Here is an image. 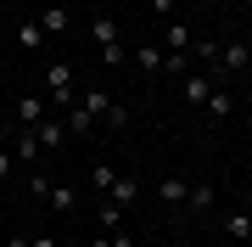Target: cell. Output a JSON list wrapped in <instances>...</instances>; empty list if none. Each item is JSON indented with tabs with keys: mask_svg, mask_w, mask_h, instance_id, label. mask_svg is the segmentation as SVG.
Masks as SVG:
<instances>
[{
	"mask_svg": "<svg viewBox=\"0 0 252 247\" xmlns=\"http://www.w3.org/2000/svg\"><path fill=\"white\" fill-rule=\"evenodd\" d=\"M11 169H17V157H11V152H0V180H11Z\"/></svg>",
	"mask_w": 252,
	"mask_h": 247,
	"instance_id": "44dd1931",
	"label": "cell"
},
{
	"mask_svg": "<svg viewBox=\"0 0 252 247\" xmlns=\"http://www.w3.org/2000/svg\"><path fill=\"white\" fill-rule=\"evenodd\" d=\"M73 17H67V6H45V17H39V28H45V34H62Z\"/></svg>",
	"mask_w": 252,
	"mask_h": 247,
	"instance_id": "2e32d148",
	"label": "cell"
},
{
	"mask_svg": "<svg viewBox=\"0 0 252 247\" xmlns=\"http://www.w3.org/2000/svg\"><path fill=\"white\" fill-rule=\"evenodd\" d=\"M90 39H95L101 51H107V45H118V23L107 17V11H101V17H90Z\"/></svg>",
	"mask_w": 252,
	"mask_h": 247,
	"instance_id": "ba28073f",
	"label": "cell"
},
{
	"mask_svg": "<svg viewBox=\"0 0 252 247\" xmlns=\"http://www.w3.org/2000/svg\"><path fill=\"white\" fill-rule=\"evenodd\" d=\"M185 208H190V213H207V208H213V185H207V180H190Z\"/></svg>",
	"mask_w": 252,
	"mask_h": 247,
	"instance_id": "7c38bea8",
	"label": "cell"
},
{
	"mask_svg": "<svg viewBox=\"0 0 252 247\" xmlns=\"http://www.w3.org/2000/svg\"><path fill=\"white\" fill-rule=\"evenodd\" d=\"M247 11H252V0H247Z\"/></svg>",
	"mask_w": 252,
	"mask_h": 247,
	"instance_id": "f546056e",
	"label": "cell"
},
{
	"mask_svg": "<svg viewBox=\"0 0 252 247\" xmlns=\"http://www.w3.org/2000/svg\"><path fill=\"white\" fill-rule=\"evenodd\" d=\"M90 180L101 185V191H112V180H118V169H107V163H95V169H90Z\"/></svg>",
	"mask_w": 252,
	"mask_h": 247,
	"instance_id": "ffe728a7",
	"label": "cell"
},
{
	"mask_svg": "<svg viewBox=\"0 0 252 247\" xmlns=\"http://www.w3.org/2000/svg\"><path fill=\"white\" fill-rule=\"evenodd\" d=\"M11 39H17L23 51H39V45H45V28H39V17H28V23H17V34H11Z\"/></svg>",
	"mask_w": 252,
	"mask_h": 247,
	"instance_id": "52a82bcc",
	"label": "cell"
},
{
	"mask_svg": "<svg viewBox=\"0 0 252 247\" xmlns=\"http://www.w3.org/2000/svg\"><path fill=\"white\" fill-rule=\"evenodd\" d=\"M152 247H174V242H152Z\"/></svg>",
	"mask_w": 252,
	"mask_h": 247,
	"instance_id": "4316f807",
	"label": "cell"
},
{
	"mask_svg": "<svg viewBox=\"0 0 252 247\" xmlns=\"http://www.w3.org/2000/svg\"><path fill=\"white\" fill-rule=\"evenodd\" d=\"M185 197H190L185 174H162V180H157V202H162V208H185Z\"/></svg>",
	"mask_w": 252,
	"mask_h": 247,
	"instance_id": "277c9868",
	"label": "cell"
},
{
	"mask_svg": "<svg viewBox=\"0 0 252 247\" xmlns=\"http://www.w3.org/2000/svg\"><path fill=\"white\" fill-rule=\"evenodd\" d=\"M224 230L235 242H252V213H224Z\"/></svg>",
	"mask_w": 252,
	"mask_h": 247,
	"instance_id": "e0dca14e",
	"label": "cell"
},
{
	"mask_svg": "<svg viewBox=\"0 0 252 247\" xmlns=\"http://www.w3.org/2000/svg\"><path fill=\"white\" fill-rule=\"evenodd\" d=\"M34 141H39V152H62V146H67V129H62V118L34 124Z\"/></svg>",
	"mask_w": 252,
	"mask_h": 247,
	"instance_id": "5b68a950",
	"label": "cell"
},
{
	"mask_svg": "<svg viewBox=\"0 0 252 247\" xmlns=\"http://www.w3.org/2000/svg\"><path fill=\"white\" fill-rule=\"evenodd\" d=\"M152 11L157 17H174V0H152Z\"/></svg>",
	"mask_w": 252,
	"mask_h": 247,
	"instance_id": "7402d4cb",
	"label": "cell"
},
{
	"mask_svg": "<svg viewBox=\"0 0 252 247\" xmlns=\"http://www.w3.org/2000/svg\"><path fill=\"white\" fill-rule=\"evenodd\" d=\"M101 62H107V68H124V62H129V51H124V39H118V45H107V51H101Z\"/></svg>",
	"mask_w": 252,
	"mask_h": 247,
	"instance_id": "d6986e66",
	"label": "cell"
},
{
	"mask_svg": "<svg viewBox=\"0 0 252 247\" xmlns=\"http://www.w3.org/2000/svg\"><path fill=\"white\" fill-rule=\"evenodd\" d=\"M28 247H62V242H56V236H34V242H28Z\"/></svg>",
	"mask_w": 252,
	"mask_h": 247,
	"instance_id": "cb8c5ba5",
	"label": "cell"
},
{
	"mask_svg": "<svg viewBox=\"0 0 252 247\" xmlns=\"http://www.w3.org/2000/svg\"><path fill=\"white\" fill-rule=\"evenodd\" d=\"M180 247H202V242H180Z\"/></svg>",
	"mask_w": 252,
	"mask_h": 247,
	"instance_id": "83f0119b",
	"label": "cell"
},
{
	"mask_svg": "<svg viewBox=\"0 0 252 247\" xmlns=\"http://www.w3.org/2000/svg\"><path fill=\"white\" fill-rule=\"evenodd\" d=\"M107 202H112V208H129V202H135V180H129V174H118L112 191H107Z\"/></svg>",
	"mask_w": 252,
	"mask_h": 247,
	"instance_id": "9a60e30c",
	"label": "cell"
},
{
	"mask_svg": "<svg viewBox=\"0 0 252 247\" xmlns=\"http://www.w3.org/2000/svg\"><path fill=\"white\" fill-rule=\"evenodd\" d=\"M213 62L224 68V73H247L252 68V39H224V45L213 51Z\"/></svg>",
	"mask_w": 252,
	"mask_h": 247,
	"instance_id": "7a4b0ae2",
	"label": "cell"
},
{
	"mask_svg": "<svg viewBox=\"0 0 252 247\" xmlns=\"http://www.w3.org/2000/svg\"><path fill=\"white\" fill-rule=\"evenodd\" d=\"M90 247H112V236H90Z\"/></svg>",
	"mask_w": 252,
	"mask_h": 247,
	"instance_id": "484cf974",
	"label": "cell"
},
{
	"mask_svg": "<svg viewBox=\"0 0 252 247\" xmlns=\"http://www.w3.org/2000/svg\"><path fill=\"white\" fill-rule=\"evenodd\" d=\"M202 107L213 112V118H230V112H235V96H230V90H219V84H213V90H207V101H202Z\"/></svg>",
	"mask_w": 252,
	"mask_h": 247,
	"instance_id": "4fadbf2b",
	"label": "cell"
},
{
	"mask_svg": "<svg viewBox=\"0 0 252 247\" xmlns=\"http://www.w3.org/2000/svg\"><path fill=\"white\" fill-rule=\"evenodd\" d=\"M190 45H196V28H190V23H180V17L162 23V51H168V56H190Z\"/></svg>",
	"mask_w": 252,
	"mask_h": 247,
	"instance_id": "3957f363",
	"label": "cell"
},
{
	"mask_svg": "<svg viewBox=\"0 0 252 247\" xmlns=\"http://www.w3.org/2000/svg\"><path fill=\"white\" fill-rule=\"evenodd\" d=\"M45 90H51V101H56L62 112L79 101V90H73V68H67V62H51V68H45Z\"/></svg>",
	"mask_w": 252,
	"mask_h": 247,
	"instance_id": "6da1fadb",
	"label": "cell"
},
{
	"mask_svg": "<svg viewBox=\"0 0 252 247\" xmlns=\"http://www.w3.org/2000/svg\"><path fill=\"white\" fill-rule=\"evenodd\" d=\"M11 157H17V163H39V141H34V129H23V135L11 141Z\"/></svg>",
	"mask_w": 252,
	"mask_h": 247,
	"instance_id": "8fae6325",
	"label": "cell"
},
{
	"mask_svg": "<svg viewBox=\"0 0 252 247\" xmlns=\"http://www.w3.org/2000/svg\"><path fill=\"white\" fill-rule=\"evenodd\" d=\"M107 236H112V247H135V242L124 236V230H107Z\"/></svg>",
	"mask_w": 252,
	"mask_h": 247,
	"instance_id": "603a6c76",
	"label": "cell"
},
{
	"mask_svg": "<svg viewBox=\"0 0 252 247\" xmlns=\"http://www.w3.org/2000/svg\"><path fill=\"white\" fill-rule=\"evenodd\" d=\"M0 6H11V0H0Z\"/></svg>",
	"mask_w": 252,
	"mask_h": 247,
	"instance_id": "f1b7e54d",
	"label": "cell"
},
{
	"mask_svg": "<svg viewBox=\"0 0 252 247\" xmlns=\"http://www.w3.org/2000/svg\"><path fill=\"white\" fill-rule=\"evenodd\" d=\"M45 202H51L56 213H73V208H79V191H73V185H56V180H51V191H45Z\"/></svg>",
	"mask_w": 252,
	"mask_h": 247,
	"instance_id": "9c48e42d",
	"label": "cell"
},
{
	"mask_svg": "<svg viewBox=\"0 0 252 247\" xmlns=\"http://www.w3.org/2000/svg\"><path fill=\"white\" fill-rule=\"evenodd\" d=\"M207 90H213V73H185V101H190V107H202Z\"/></svg>",
	"mask_w": 252,
	"mask_h": 247,
	"instance_id": "30bf717a",
	"label": "cell"
},
{
	"mask_svg": "<svg viewBox=\"0 0 252 247\" xmlns=\"http://www.w3.org/2000/svg\"><path fill=\"white\" fill-rule=\"evenodd\" d=\"M135 62L146 68V73H162V68H168V51H162V45H140V51H135Z\"/></svg>",
	"mask_w": 252,
	"mask_h": 247,
	"instance_id": "5bb4252c",
	"label": "cell"
},
{
	"mask_svg": "<svg viewBox=\"0 0 252 247\" xmlns=\"http://www.w3.org/2000/svg\"><path fill=\"white\" fill-rule=\"evenodd\" d=\"M28 242H34V236H11V242H6V247H28Z\"/></svg>",
	"mask_w": 252,
	"mask_h": 247,
	"instance_id": "d4e9b609",
	"label": "cell"
},
{
	"mask_svg": "<svg viewBox=\"0 0 252 247\" xmlns=\"http://www.w3.org/2000/svg\"><path fill=\"white\" fill-rule=\"evenodd\" d=\"M95 219H101V230H118V225H124V208H112V202H101V213H95Z\"/></svg>",
	"mask_w": 252,
	"mask_h": 247,
	"instance_id": "ac0fdd59",
	"label": "cell"
},
{
	"mask_svg": "<svg viewBox=\"0 0 252 247\" xmlns=\"http://www.w3.org/2000/svg\"><path fill=\"white\" fill-rule=\"evenodd\" d=\"M17 124H23V129L45 124V96H34V90H28V96H17Z\"/></svg>",
	"mask_w": 252,
	"mask_h": 247,
	"instance_id": "8992f818",
	"label": "cell"
}]
</instances>
